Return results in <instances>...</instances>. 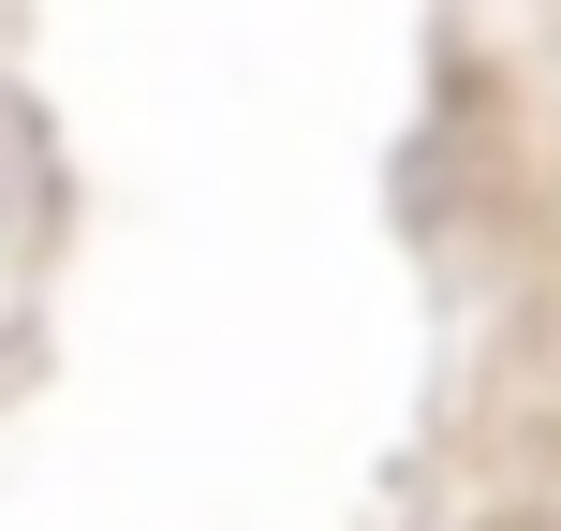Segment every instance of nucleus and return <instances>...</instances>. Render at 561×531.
Segmentation results:
<instances>
[{
  "label": "nucleus",
  "instance_id": "obj_1",
  "mask_svg": "<svg viewBox=\"0 0 561 531\" xmlns=\"http://www.w3.org/2000/svg\"><path fill=\"white\" fill-rule=\"evenodd\" d=\"M488 531H561V517H488Z\"/></svg>",
  "mask_w": 561,
  "mask_h": 531
}]
</instances>
